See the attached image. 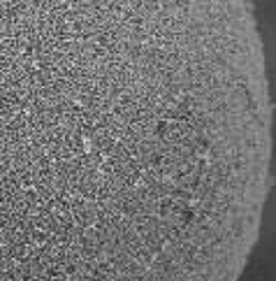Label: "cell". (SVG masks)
<instances>
[{
	"label": "cell",
	"mask_w": 276,
	"mask_h": 281,
	"mask_svg": "<svg viewBox=\"0 0 276 281\" xmlns=\"http://www.w3.org/2000/svg\"><path fill=\"white\" fill-rule=\"evenodd\" d=\"M269 149L246 0H0V281H237Z\"/></svg>",
	"instance_id": "obj_1"
}]
</instances>
